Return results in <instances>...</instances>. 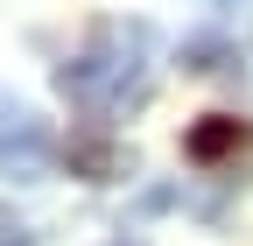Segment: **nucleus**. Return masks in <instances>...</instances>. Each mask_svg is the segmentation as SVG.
Returning a JSON list of instances; mask_svg holds the SVG:
<instances>
[{
    "mask_svg": "<svg viewBox=\"0 0 253 246\" xmlns=\"http://www.w3.org/2000/svg\"><path fill=\"white\" fill-rule=\"evenodd\" d=\"M113 246H141V239H113Z\"/></svg>",
    "mask_w": 253,
    "mask_h": 246,
    "instance_id": "nucleus-6",
    "label": "nucleus"
},
{
    "mask_svg": "<svg viewBox=\"0 0 253 246\" xmlns=\"http://www.w3.org/2000/svg\"><path fill=\"white\" fill-rule=\"evenodd\" d=\"M218 56H232L218 36H190V42H183V64H190V71H225Z\"/></svg>",
    "mask_w": 253,
    "mask_h": 246,
    "instance_id": "nucleus-5",
    "label": "nucleus"
},
{
    "mask_svg": "<svg viewBox=\"0 0 253 246\" xmlns=\"http://www.w3.org/2000/svg\"><path fill=\"white\" fill-rule=\"evenodd\" d=\"M71 169H84L91 183H113V176H120V148H106V141H71Z\"/></svg>",
    "mask_w": 253,
    "mask_h": 246,
    "instance_id": "nucleus-4",
    "label": "nucleus"
},
{
    "mask_svg": "<svg viewBox=\"0 0 253 246\" xmlns=\"http://www.w3.org/2000/svg\"><path fill=\"white\" fill-rule=\"evenodd\" d=\"M56 169V134L36 106L0 99V176L7 183H42Z\"/></svg>",
    "mask_w": 253,
    "mask_h": 246,
    "instance_id": "nucleus-2",
    "label": "nucleus"
},
{
    "mask_svg": "<svg viewBox=\"0 0 253 246\" xmlns=\"http://www.w3.org/2000/svg\"><path fill=\"white\" fill-rule=\"evenodd\" d=\"M246 148V120H232V113H211V120H197V127L183 134V155L190 162H225V155H239Z\"/></svg>",
    "mask_w": 253,
    "mask_h": 246,
    "instance_id": "nucleus-3",
    "label": "nucleus"
},
{
    "mask_svg": "<svg viewBox=\"0 0 253 246\" xmlns=\"http://www.w3.org/2000/svg\"><path fill=\"white\" fill-rule=\"evenodd\" d=\"M155 84V28L148 21H99L91 42L56 64V91L91 120H120L148 99Z\"/></svg>",
    "mask_w": 253,
    "mask_h": 246,
    "instance_id": "nucleus-1",
    "label": "nucleus"
}]
</instances>
